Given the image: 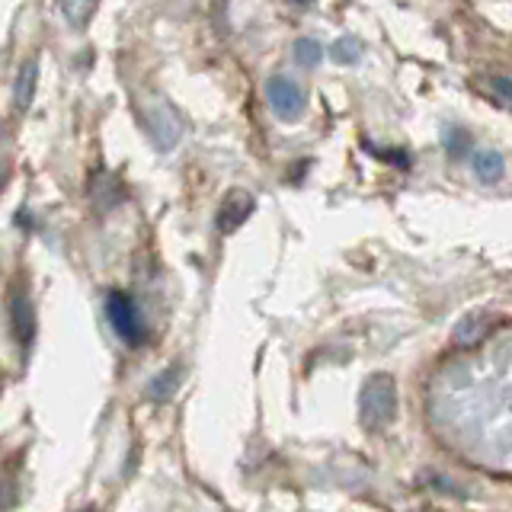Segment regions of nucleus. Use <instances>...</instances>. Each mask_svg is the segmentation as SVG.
I'll return each mask as SVG.
<instances>
[{
	"label": "nucleus",
	"mask_w": 512,
	"mask_h": 512,
	"mask_svg": "<svg viewBox=\"0 0 512 512\" xmlns=\"http://www.w3.org/2000/svg\"><path fill=\"white\" fill-rule=\"evenodd\" d=\"M58 10L71 29H84L96 10V0H58Z\"/></svg>",
	"instance_id": "obj_10"
},
{
	"label": "nucleus",
	"mask_w": 512,
	"mask_h": 512,
	"mask_svg": "<svg viewBox=\"0 0 512 512\" xmlns=\"http://www.w3.org/2000/svg\"><path fill=\"white\" fill-rule=\"evenodd\" d=\"M295 61L301 64V68H317L320 61H324V45H320L317 39H298L295 42Z\"/></svg>",
	"instance_id": "obj_11"
},
{
	"label": "nucleus",
	"mask_w": 512,
	"mask_h": 512,
	"mask_svg": "<svg viewBox=\"0 0 512 512\" xmlns=\"http://www.w3.org/2000/svg\"><path fill=\"white\" fill-rule=\"evenodd\" d=\"M490 314L487 311H468L464 314L458 324H455V330H452V343L455 346H477L480 340H484V336L490 333Z\"/></svg>",
	"instance_id": "obj_7"
},
{
	"label": "nucleus",
	"mask_w": 512,
	"mask_h": 512,
	"mask_svg": "<svg viewBox=\"0 0 512 512\" xmlns=\"http://www.w3.org/2000/svg\"><path fill=\"white\" fill-rule=\"evenodd\" d=\"M484 84H487V90L496 96V100L512 109V80H509V77L493 74V77H484Z\"/></svg>",
	"instance_id": "obj_14"
},
{
	"label": "nucleus",
	"mask_w": 512,
	"mask_h": 512,
	"mask_svg": "<svg viewBox=\"0 0 512 512\" xmlns=\"http://www.w3.org/2000/svg\"><path fill=\"white\" fill-rule=\"evenodd\" d=\"M36 90H39V61L29 58L20 74H16V84H13V109L16 112H29L32 100H36Z\"/></svg>",
	"instance_id": "obj_8"
},
{
	"label": "nucleus",
	"mask_w": 512,
	"mask_h": 512,
	"mask_svg": "<svg viewBox=\"0 0 512 512\" xmlns=\"http://www.w3.org/2000/svg\"><path fill=\"white\" fill-rule=\"evenodd\" d=\"M445 148L452 157H461L464 148H468V135L461 132V128H448V135H445Z\"/></svg>",
	"instance_id": "obj_15"
},
{
	"label": "nucleus",
	"mask_w": 512,
	"mask_h": 512,
	"mask_svg": "<svg viewBox=\"0 0 512 512\" xmlns=\"http://www.w3.org/2000/svg\"><path fill=\"white\" fill-rule=\"evenodd\" d=\"M10 180V160L0 154V189H4V183Z\"/></svg>",
	"instance_id": "obj_17"
},
{
	"label": "nucleus",
	"mask_w": 512,
	"mask_h": 512,
	"mask_svg": "<svg viewBox=\"0 0 512 512\" xmlns=\"http://www.w3.org/2000/svg\"><path fill=\"white\" fill-rule=\"evenodd\" d=\"M176 381H180V372H173V368H164L154 381H151V397L154 400H164V397H170L173 394V388H176Z\"/></svg>",
	"instance_id": "obj_13"
},
{
	"label": "nucleus",
	"mask_w": 512,
	"mask_h": 512,
	"mask_svg": "<svg viewBox=\"0 0 512 512\" xmlns=\"http://www.w3.org/2000/svg\"><path fill=\"white\" fill-rule=\"evenodd\" d=\"M20 503V490H16V480H0V509H13Z\"/></svg>",
	"instance_id": "obj_16"
},
{
	"label": "nucleus",
	"mask_w": 512,
	"mask_h": 512,
	"mask_svg": "<svg viewBox=\"0 0 512 512\" xmlns=\"http://www.w3.org/2000/svg\"><path fill=\"white\" fill-rule=\"evenodd\" d=\"M506 173V160L500 151H480L474 154V176L480 183H500Z\"/></svg>",
	"instance_id": "obj_9"
},
{
	"label": "nucleus",
	"mask_w": 512,
	"mask_h": 512,
	"mask_svg": "<svg viewBox=\"0 0 512 512\" xmlns=\"http://www.w3.org/2000/svg\"><path fill=\"white\" fill-rule=\"evenodd\" d=\"M295 4H308V0H295Z\"/></svg>",
	"instance_id": "obj_18"
},
{
	"label": "nucleus",
	"mask_w": 512,
	"mask_h": 512,
	"mask_svg": "<svg viewBox=\"0 0 512 512\" xmlns=\"http://www.w3.org/2000/svg\"><path fill=\"white\" fill-rule=\"evenodd\" d=\"M330 58L336 64H356L362 58V42L359 39H352V36H343V39H336L333 48H330Z\"/></svg>",
	"instance_id": "obj_12"
},
{
	"label": "nucleus",
	"mask_w": 512,
	"mask_h": 512,
	"mask_svg": "<svg viewBox=\"0 0 512 512\" xmlns=\"http://www.w3.org/2000/svg\"><path fill=\"white\" fill-rule=\"evenodd\" d=\"M397 416V384L388 372L368 375L359 391V423L368 432L391 426Z\"/></svg>",
	"instance_id": "obj_2"
},
{
	"label": "nucleus",
	"mask_w": 512,
	"mask_h": 512,
	"mask_svg": "<svg viewBox=\"0 0 512 512\" xmlns=\"http://www.w3.org/2000/svg\"><path fill=\"white\" fill-rule=\"evenodd\" d=\"M266 100L272 106V112L282 119V122H295L304 116V90L288 77H269L266 84Z\"/></svg>",
	"instance_id": "obj_4"
},
{
	"label": "nucleus",
	"mask_w": 512,
	"mask_h": 512,
	"mask_svg": "<svg viewBox=\"0 0 512 512\" xmlns=\"http://www.w3.org/2000/svg\"><path fill=\"white\" fill-rule=\"evenodd\" d=\"M10 324H13V336L20 346H29L32 340H36V311H32V298H29L26 288H13Z\"/></svg>",
	"instance_id": "obj_5"
},
{
	"label": "nucleus",
	"mask_w": 512,
	"mask_h": 512,
	"mask_svg": "<svg viewBox=\"0 0 512 512\" xmlns=\"http://www.w3.org/2000/svg\"><path fill=\"white\" fill-rule=\"evenodd\" d=\"M253 208H256V202H253L250 192H244V189H231L228 196H224V202H221L218 231H221V234H234V231L240 228V224H244V221L253 215Z\"/></svg>",
	"instance_id": "obj_6"
},
{
	"label": "nucleus",
	"mask_w": 512,
	"mask_h": 512,
	"mask_svg": "<svg viewBox=\"0 0 512 512\" xmlns=\"http://www.w3.org/2000/svg\"><path fill=\"white\" fill-rule=\"evenodd\" d=\"M141 119H144V132H148L157 151H173L186 135V122L180 116V109L164 93H144Z\"/></svg>",
	"instance_id": "obj_1"
},
{
	"label": "nucleus",
	"mask_w": 512,
	"mask_h": 512,
	"mask_svg": "<svg viewBox=\"0 0 512 512\" xmlns=\"http://www.w3.org/2000/svg\"><path fill=\"white\" fill-rule=\"evenodd\" d=\"M106 317H109V327L116 330V336L125 346H141L148 340V330H144V320L138 304L132 301V295L125 292H109L106 298Z\"/></svg>",
	"instance_id": "obj_3"
}]
</instances>
